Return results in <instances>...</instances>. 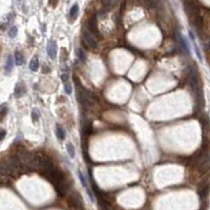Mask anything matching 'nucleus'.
Instances as JSON below:
<instances>
[{
  "mask_svg": "<svg viewBox=\"0 0 210 210\" xmlns=\"http://www.w3.org/2000/svg\"><path fill=\"white\" fill-rule=\"evenodd\" d=\"M77 87H79V90H78V99H79L80 103L84 105V106H90L95 104V99H93V93L87 92L83 88L81 84L77 85Z\"/></svg>",
  "mask_w": 210,
  "mask_h": 210,
  "instance_id": "f257e3e1",
  "label": "nucleus"
},
{
  "mask_svg": "<svg viewBox=\"0 0 210 210\" xmlns=\"http://www.w3.org/2000/svg\"><path fill=\"white\" fill-rule=\"evenodd\" d=\"M44 176H45V178L52 183V184H54V185H57L59 182H61L63 179H65L63 172L61 171V170H59L58 168H55V167L53 169H51L49 171L44 172Z\"/></svg>",
  "mask_w": 210,
  "mask_h": 210,
  "instance_id": "f03ea898",
  "label": "nucleus"
},
{
  "mask_svg": "<svg viewBox=\"0 0 210 210\" xmlns=\"http://www.w3.org/2000/svg\"><path fill=\"white\" fill-rule=\"evenodd\" d=\"M188 83H189L190 87H191V90H193L194 93L202 90L200 86V81H199L197 74H196V72L193 68H190L189 72H188Z\"/></svg>",
  "mask_w": 210,
  "mask_h": 210,
  "instance_id": "7ed1b4c3",
  "label": "nucleus"
},
{
  "mask_svg": "<svg viewBox=\"0 0 210 210\" xmlns=\"http://www.w3.org/2000/svg\"><path fill=\"white\" fill-rule=\"evenodd\" d=\"M68 204L69 206L72 208H75V209H82V200L80 197L79 193L77 192H72L70 196H69L68 199Z\"/></svg>",
  "mask_w": 210,
  "mask_h": 210,
  "instance_id": "20e7f679",
  "label": "nucleus"
},
{
  "mask_svg": "<svg viewBox=\"0 0 210 210\" xmlns=\"http://www.w3.org/2000/svg\"><path fill=\"white\" fill-rule=\"evenodd\" d=\"M83 39L87 47L92 48V49H95L97 47V40L88 31L83 32Z\"/></svg>",
  "mask_w": 210,
  "mask_h": 210,
  "instance_id": "39448f33",
  "label": "nucleus"
},
{
  "mask_svg": "<svg viewBox=\"0 0 210 210\" xmlns=\"http://www.w3.org/2000/svg\"><path fill=\"white\" fill-rule=\"evenodd\" d=\"M185 11H186V13L189 16L193 17V16H196V15L199 14V7H196V3H193L192 1H185Z\"/></svg>",
  "mask_w": 210,
  "mask_h": 210,
  "instance_id": "423d86ee",
  "label": "nucleus"
},
{
  "mask_svg": "<svg viewBox=\"0 0 210 210\" xmlns=\"http://www.w3.org/2000/svg\"><path fill=\"white\" fill-rule=\"evenodd\" d=\"M55 188L59 196H65L66 192L68 191V182L66 181V179H63L61 182H59L57 185H55Z\"/></svg>",
  "mask_w": 210,
  "mask_h": 210,
  "instance_id": "0eeeda50",
  "label": "nucleus"
},
{
  "mask_svg": "<svg viewBox=\"0 0 210 210\" xmlns=\"http://www.w3.org/2000/svg\"><path fill=\"white\" fill-rule=\"evenodd\" d=\"M40 167L42 168L43 171L46 172L54 168V164H53L52 160L49 158H47V157H41V160H40Z\"/></svg>",
  "mask_w": 210,
  "mask_h": 210,
  "instance_id": "6e6552de",
  "label": "nucleus"
},
{
  "mask_svg": "<svg viewBox=\"0 0 210 210\" xmlns=\"http://www.w3.org/2000/svg\"><path fill=\"white\" fill-rule=\"evenodd\" d=\"M87 28L90 32L98 34V22H97V17L95 15L90 16L88 21H87Z\"/></svg>",
  "mask_w": 210,
  "mask_h": 210,
  "instance_id": "1a4fd4ad",
  "label": "nucleus"
},
{
  "mask_svg": "<svg viewBox=\"0 0 210 210\" xmlns=\"http://www.w3.org/2000/svg\"><path fill=\"white\" fill-rule=\"evenodd\" d=\"M47 54L49 56V58L55 59L57 56V44L55 41L49 42L47 45Z\"/></svg>",
  "mask_w": 210,
  "mask_h": 210,
  "instance_id": "9d476101",
  "label": "nucleus"
},
{
  "mask_svg": "<svg viewBox=\"0 0 210 210\" xmlns=\"http://www.w3.org/2000/svg\"><path fill=\"white\" fill-rule=\"evenodd\" d=\"M208 191H209V184L207 182H203L199 186V194H200L201 199L206 197L207 194H208Z\"/></svg>",
  "mask_w": 210,
  "mask_h": 210,
  "instance_id": "9b49d317",
  "label": "nucleus"
},
{
  "mask_svg": "<svg viewBox=\"0 0 210 210\" xmlns=\"http://www.w3.org/2000/svg\"><path fill=\"white\" fill-rule=\"evenodd\" d=\"M192 18H193V20H192L193 25H194L197 30H200V28H203L204 20H203V17H202V16H200V15L197 14V15H196V16H193Z\"/></svg>",
  "mask_w": 210,
  "mask_h": 210,
  "instance_id": "f8f14e48",
  "label": "nucleus"
},
{
  "mask_svg": "<svg viewBox=\"0 0 210 210\" xmlns=\"http://www.w3.org/2000/svg\"><path fill=\"white\" fill-rule=\"evenodd\" d=\"M25 93V87L22 83H18L16 85V88H15V97L16 98H19V97L23 96V93Z\"/></svg>",
  "mask_w": 210,
  "mask_h": 210,
  "instance_id": "ddd939ff",
  "label": "nucleus"
},
{
  "mask_svg": "<svg viewBox=\"0 0 210 210\" xmlns=\"http://www.w3.org/2000/svg\"><path fill=\"white\" fill-rule=\"evenodd\" d=\"M145 7L149 9V10H153L157 9V7L159 5V0H144Z\"/></svg>",
  "mask_w": 210,
  "mask_h": 210,
  "instance_id": "4468645a",
  "label": "nucleus"
},
{
  "mask_svg": "<svg viewBox=\"0 0 210 210\" xmlns=\"http://www.w3.org/2000/svg\"><path fill=\"white\" fill-rule=\"evenodd\" d=\"M78 12H79V5L78 4H74L69 11V17L72 20H75L77 17V15H78Z\"/></svg>",
  "mask_w": 210,
  "mask_h": 210,
  "instance_id": "2eb2a0df",
  "label": "nucleus"
},
{
  "mask_svg": "<svg viewBox=\"0 0 210 210\" xmlns=\"http://www.w3.org/2000/svg\"><path fill=\"white\" fill-rule=\"evenodd\" d=\"M38 66H39L38 58H37V57H34V58L31 60V62H30V69L33 70V72H36V70L38 69Z\"/></svg>",
  "mask_w": 210,
  "mask_h": 210,
  "instance_id": "dca6fc26",
  "label": "nucleus"
},
{
  "mask_svg": "<svg viewBox=\"0 0 210 210\" xmlns=\"http://www.w3.org/2000/svg\"><path fill=\"white\" fill-rule=\"evenodd\" d=\"M15 62H16L17 65H22V64H23L24 58H23V56H22V54H21L20 52L15 53Z\"/></svg>",
  "mask_w": 210,
  "mask_h": 210,
  "instance_id": "f3484780",
  "label": "nucleus"
},
{
  "mask_svg": "<svg viewBox=\"0 0 210 210\" xmlns=\"http://www.w3.org/2000/svg\"><path fill=\"white\" fill-rule=\"evenodd\" d=\"M178 38H179V41H180V43H181V45H182V47L184 48V49H185V51H186V52L188 53V54H189V53H190L189 47H188V45H187L186 41H185V39H184V38L182 37V35H181V34H178Z\"/></svg>",
  "mask_w": 210,
  "mask_h": 210,
  "instance_id": "a211bd4d",
  "label": "nucleus"
},
{
  "mask_svg": "<svg viewBox=\"0 0 210 210\" xmlns=\"http://www.w3.org/2000/svg\"><path fill=\"white\" fill-rule=\"evenodd\" d=\"M12 68H13V58H12V56H9L7 64H5V72H10L12 70Z\"/></svg>",
  "mask_w": 210,
  "mask_h": 210,
  "instance_id": "6ab92c4d",
  "label": "nucleus"
},
{
  "mask_svg": "<svg viewBox=\"0 0 210 210\" xmlns=\"http://www.w3.org/2000/svg\"><path fill=\"white\" fill-rule=\"evenodd\" d=\"M66 149H67V152H68L69 157H70V158H74V157H75V147H74V145H72V143H67Z\"/></svg>",
  "mask_w": 210,
  "mask_h": 210,
  "instance_id": "aec40b11",
  "label": "nucleus"
},
{
  "mask_svg": "<svg viewBox=\"0 0 210 210\" xmlns=\"http://www.w3.org/2000/svg\"><path fill=\"white\" fill-rule=\"evenodd\" d=\"M57 137H58L59 140H63L65 137V132L63 130V128L60 127V126H57Z\"/></svg>",
  "mask_w": 210,
  "mask_h": 210,
  "instance_id": "412c9836",
  "label": "nucleus"
},
{
  "mask_svg": "<svg viewBox=\"0 0 210 210\" xmlns=\"http://www.w3.org/2000/svg\"><path fill=\"white\" fill-rule=\"evenodd\" d=\"M78 58H79V60L81 61V62H85V60H86V55H85V53L83 52V49L82 48H79L78 49Z\"/></svg>",
  "mask_w": 210,
  "mask_h": 210,
  "instance_id": "4be33fe9",
  "label": "nucleus"
},
{
  "mask_svg": "<svg viewBox=\"0 0 210 210\" xmlns=\"http://www.w3.org/2000/svg\"><path fill=\"white\" fill-rule=\"evenodd\" d=\"M83 129H84V132H85L86 134H90L93 132V124H92L90 122H88L86 125H84Z\"/></svg>",
  "mask_w": 210,
  "mask_h": 210,
  "instance_id": "5701e85b",
  "label": "nucleus"
},
{
  "mask_svg": "<svg viewBox=\"0 0 210 210\" xmlns=\"http://www.w3.org/2000/svg\"><path fill=\"white\" fill-rule=\"evenodd\" d=\"M102 2H103L104 7H106V9H109V7H114L115 5L116 0H102Z\"/></svg>",
  "mask_w": 210,
  "mask_h": 210,
  "instance_id": "b1692460",
  "label": "nucleus"
},
{
  "mask_svg": "<svg viewBox=\"0 0 210 210\" xmlns=\"http://www.w3.org/2000/svg\"><path fill=\"white\" fill-rule=\"evenodd\" d=\"M18 33V28L17 26H12L10 28V31H9V36H10L11 38H15L16 37V35Z\"/></svg>",
  "mask_w": 210,
  "mask_h": 210,
  "instance_id": "393cba45",
  "label": "nucleus"
},
{
  "mask_svg": "<svg viewBox=\"0 0 210 210\" xmlns=\"http://www.w3.org/2000/svg\"><path fill=\"white\" fill-rule=\"evenodd\" d=\"M78 176H79V179L80 181H81V183H82L83 187H87V184H86V181H85V178H84V176H83V173L81 170H78Z\"/></svg>",
  "mask_w": 210,
  "mask_h": 210,
  "instance_id": "a878e982",
  "label": "nucleus"
},
{
  "mask_svg": "<svg viewBox=\"0 0 210 210\" xmlns=\"http://www.w3.org/2000/svg\"><path fill=\"white\" fill-rule=\"evenodd\" d=\"M32 119H33V121H34V122L38 121L39 114H38V111H37V109H33V111H32Z\"/></svg>",
  "mask_w": 210,
  "mask_h": 210,
  "instance_id": "bb28decb",
  "label": "nucleus"
},
{
  "mask_svg": "<svg viewBox=\"0 0 210 210\" xmlns=\"http://www.w3.org/2000/svg\"><path fill=\"white\" fill-rule=\"evenodd\" d=\"M204 48H205L206 51H209L210 49V37H208L207 40L204 41Z\"/></svg>",
  "mask_w": 210,
  "mask_h": 210,
  "instance_id": "cd10ccee",
  "label": "nucleus"
},
{
  "mask_svg": "<svg viewBox=\"0 0 210 210\" xmlns=\"http://www.w3.org/2000/svg\"><path fill=\"white\" fill-rule=\"evenodd\" d=\"M64 90H65L66 93H72V86L69 85L68 83H65V85H64Z\"/></svg>",
  "mask_w": 210,
  "mask_h": 210,
  "instance_id": "c85d7f7f",
  "label": "nucleus"
},
{
  "mask_svg": "<svg viewBox=\"0 0 210 210\" xmlns=\"http://www.w3.org/2000/svg\"><path fill=\"white\" fill-rule=\"evenodd\" d=\"M58 4V0H49V5L53 7H56Z\"/></svg>",
  "mask_w": 210,
  "mask_h": 210,
  "instance_id": "c756f323",
  "label": "nucleus"
},
{
  "mask_svg": "<svg viewBox=\"0 0 210 210\" xmlns=\"http://www.w3.org/2000/svg\"><path fill=\"white\" fill-rule=\"evenodd\" d=\"M87 194H88V196H90V199L92 200V202H93V201H95V197H93V192H92L90 190L87 189Z\"/></svg>",
  "mask_w": 210,
  "mask_h": 210,
  "instance_id": "7c9ffc66",
  "label": "nucleus"
},
{
  "mask_svg": "<svg viewBox=\"0 0 210 210\" xmlns=\"http://www.w3.org/2000/svg\"><path fill=\"white\" fill-rule=\"evenodd\" d=\"M61 80H62L64 83H66V81L68 80V77H67V75H62V76H61Z\"/></svg>",
  "mask_w": 210,
  "mask_h": 210,
  "instance_id": "2f4dec72",
  "label": "nucleus"
},
{
  "mask_svg": "<svg viewBox=\"0 0 210 210\" xmlns=\"http://www.w3.org/2000/svg\"><path fill=\"white\" fill-rule=\"evenodd\" d=\"M4 136H5V131H4V130L0 131V141H1V140H3Z\"/></svg>",
  "mask_w": 210,
  "mask_h": 210,
  "instance_id": "473e14b6",
  "label": "nucleus"
}]
</instances>
